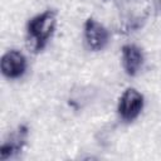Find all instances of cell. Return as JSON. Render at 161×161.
I'll return each mask as SVG.
<instances>
[{
	"label": "cell",
	"instance_id": "obj_7",
	"mask_svg": "<svg viewBox=\"0 0 161 161\" xmlns=\"http://www.w3.org/2000/svg\"><path fill=\"white\" fill-rule=\"evenodd\" d=\"M122 64L125 72L133 77L136 75L143 64L142 49L135 44H126L122 47Z\"/></svg>",
	"mask_w": 161,
	"mask_h": 161
},
{
	"label": "cell",
	"instance_id": "obj_8",
	"mask_svg": "<svg viewBox=\"0 0 161 161\" xmlns=\"http://www.w3.org/2000/svg\"><path fill=\"white\" fill-rule=\"evenodd\" d=\"M160 3H161V0H160Z\"/></svg>",
	"mask_w": 161,
	"mask_h": 161
},
{
	"label": "cell",
	"instance_id": "obj_5",
	"mask_svg": "<svg viewBox=\"0 0 161 161\" xmlns=\"http://www.w3.org/2000/svg\"><path fill=\"white\" fill-rule=\"evenodd\" d=\"M84 39L91 50H102L109 40L108 30L93 18H88L84 23Z\"/></svg>",
	"mask_w": 161,
	"mask_h": 161
},
{
	"label": "cell",
	"instance_id": "obj_6",
	"mask_svg": "<svg viewBox=\"0 0 161 161\" xmlns=\"http://www.w3.org/2000/svg\"><path fill=\"white\" fill-rule=\"evenodd\" d=\"M1 72L9 79L20 78L26 70V58L19 50H9L1 58Z\"/></svg>",
	"mask_w": 161,
	"mask_h": 161
},
{
	"label": "cell",
	"instance_id": "obj_4",
	"mask_svg": "<svg viewBox=\"0 0 161 161\" xmlns=\"http://www.w3.org/2000/svg\"><path fill=\"white\" fill-rule=\"evenodd\" d=\"M28 127L25 125L19 126L16 130L11 131L8 137L4 140L0 147V160L5 161L8 158H11L21 152L23 147L26 143L28 138Z\"/></svg>",
	"mask_w": 161,
	"mask_h": 161
},
{
	"label": "cell",
	"instance_id": "obj_3",
	"mask_svg": "<svg viewBox=\"0 0 161 161\" xmlns=\"http://www.w3.org/2000/svg\"><path fill=\"white\" fill-rule=\"evenodd\" d=\"M143 108V96L135 88L126 89L118 102V113L126 122H132Z\"/></svg>",
	"mask_w": 161,
	"mask_h": 161
},
{
	"label": "cell",
	"instance_id": "obj_1",
	"mask_svg": "<svg viewBox=\"0 0 161 161\" xmlns=\"http://www.w3.org/2000/svg\"><path fill=\"white\" fill-rule=\"evenodd\" d=\"M57 25V11L45 10L33 16L26 25V45L33 53L42 52L52 38Z\"/></svg>",
	"mask_w": 161,
	"mask_h": 161
},
{
	"label": "cell",
	"instance_id": "obj_2",
	"mask_svg": "<svg viewBox=\"0 0 161 161\" xmlns=\"http://www.w3.org/2000/svg\"><path fill=\"white\" fill-rule=\"evenodd\" d=\"M150 14L148 0H126L119 10V31L128 33L142 26Z\"/></svg>",
	"mask_w": 161,
	"mask_h": 161
}]
</instances>
